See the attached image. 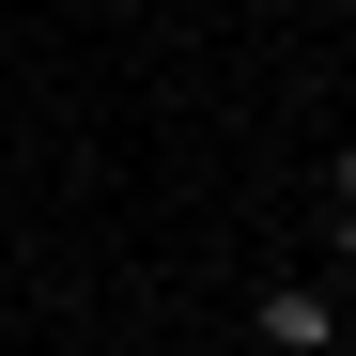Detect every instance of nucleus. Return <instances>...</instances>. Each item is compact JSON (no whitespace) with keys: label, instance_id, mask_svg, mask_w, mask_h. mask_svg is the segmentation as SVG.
<instances>
[{"label":"nucleus","instance_id":"1","mask_svg":"<svg viewBox=\"0 0 356 356\" xmlns=\"http://www.w3.org/2000/svg\"><path fill=\"white\" fill-rule=\"evenodd\" d=\"M248 325H264L279 356H325V341H341V310H325V294H310V279H279V294H264V310H248Z\"/></svg>","mask_w":356,"mask_h":356}]
</instances>
